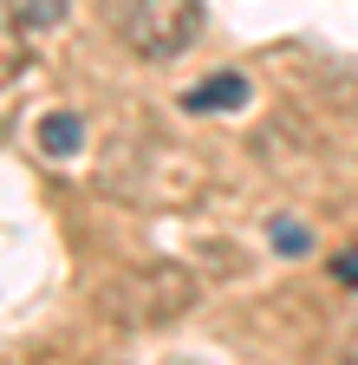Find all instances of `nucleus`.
I'll list each match as a JSON object with an SVG mask.
<instances>
[{
	"label": "nucleus",
	"mask_w": 358,
	"mask_h": 365,
	"mask_svg": "<svg viewBox=\"0 0 358 365\" xmlns=\"http://www.w3.org/2000/svg\"><path fill=\"white\" fill-rule=\"evenodd\" d=\"M111 26L137 59H176L202 33V0H111Z\"/></svg>",
	"instance_id": "1"
},
{
	"label": "nucleus",
	"mask_w": 358,
	"mask_h": 365,
	"mask_svg": "<svg viewBox=\"0 0 358 365\" xmlns=\"http://www.w3.org/2000/svg\"><path fill=\"white\" fill-rule=\"evenodd\" d=\"M196 300V281L183 267H169V261H157V267H137L124 281V319H176Z\"/></svg>",
	"instance_id": "2"
},
{
	"label": "nucleus",
	"mask_w": 358,
	"mask_h": 365,
	"mask_svg": "<svg viewBox=\"0 0 358 365\" xmlns=\"http://www.w3.org/2000/svg\"><path fill=\"white\" fill-rule=\"evenodd\" d=\"M248 98H254V85H248L241 72H209L202 85H189V91H183V111H189V118H209V111H241Z\"/></svg>",
	"instance_id": "3"
},
{
	"label": "nucleus",
	"mask_w": 358,
	"mask_h": 365,
	"mask_svg": "<svg viewBox=\"0 0 358 365\" xmlns=\"http://www.w3.org/2000/svg\"><path fill=\"white\" fill-rule=\"evenodd\" d=\"M26 66V14L14 0H0V85H14Z\"/></svg>",
	"instance_id": "4"
},
{
	"label": "nucleus",
	"mask_w": 358,
	"mask_h": 365,
	"mask_svg": "<svg viewBox=\"0 0 358 365\" xmlns=\"http://www.w3.org/2000/svg\"><path fill=\"white\" fill-rule=\"evenodd\" d=\"M85 144V118L78 111H46V118H39V150H46V157H72Z\"/></svg>",
	"instance_id": "5"
},
{
	"label": "nucleus",
	"mask_w": 358,
	"mask_h": 365,
	"mask_svg": "<svg viewBox=\"0 0 358 365\" xmlns=\"http://www.w3.org/2000/svg\"><path fill=\"white\" fill-rule=\"evenodd\" d=\"M267 235H274V248H280V255H306V248H312V235H306L300 222H287V215H280L274 228H267Z\"/></svg>",
	"instance_id": "6"
},
{
	"label": "nucleus",
	"mask_w": 358,
	"mask_h": 365,
	"mask_svg": "<svg viewBox=\"0 0 358 365\" xmlns=\"http://www.w3.org/2000/svg\"><path fill=\"white\" fill-rule=\"evenodd\" d=\"M59 14H65V7H59V0H33V7H26V20H33V26H53Z\"/></svg>",
	"instance_id": "7"
},
{
	"label": "nucleus",
	"mask_w": 358,
	"mask_h": 365,
	"mask_svg": "<svg viewBox=\"0 0 358 365\" xmlns=\"http://www.w3.org/2000/svg\"><path fill=\"white\" fill-rule=\"evenodd\" d=\"M332 274H339L345 287H358V248H352V255H339V261H332Z\"/></svg>",
	"instance_id": "8"
}]
</instances>
